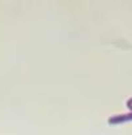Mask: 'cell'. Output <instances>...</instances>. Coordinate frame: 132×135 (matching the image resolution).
Returning <instances> with one entry per match:
<instances>
[{"label": "cell", "instance_id": "obj_2", "mask_svg": "<svg viewBox=\"0 0 132 135\" xmlns=\"http://www.w3.org/2000/svg\"><path fill=\"white\" fill-rule=\"evenodd\" d=\"M127 106H128V107H129V109H131V110H132V98H131V99H128V101H127Z\"/></svg>", "mask_w": 132, "mask_h": 135}, {"label": "cell", "instance_id": "obj_1", "mask_svg": "<svg viewBox=\"0 0 132 135\" xmlns=\"http://www.w3.org/2000/svg\"><path fill=\"white\" fill-rule=\"evenodd\" d=\"M128 120H132V113L129 114H121V115H114L108 119V123L110 124H119V123H123V122H128Z\"/></svg>", "mask_w": 132, "mask_h": 135}]
</instances>
